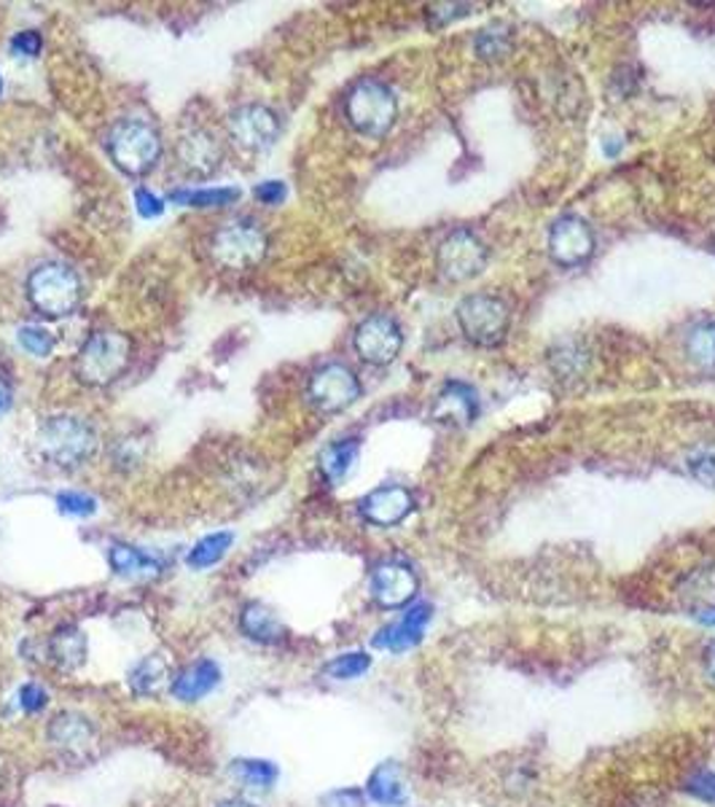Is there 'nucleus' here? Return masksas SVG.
I'll use <instances>...</instances> for the list:
<instances>
[{
  "instance_id": "obj_21",
  "label": "nucleus",
  "mask_w": 715,
  "mask_h": 807,
  "mask_svg": "<svg viewBox=\"0 0 715 807\" xmlns=\"http://www.w3.org/2000/svg\"><path fill=\"white\" fill-rule=\"evenodd\" d=\"M129 690L141 694V697H159V694L173 690V671H169V662L165 656H143L129 671Z\"/></svg>"
},
{
  "instance_id": "obj_13",
  "label": "nucleus",
  "mask_w": 715,
  "mask_h": 807,
  "mask_svg": "<svg viewBox=\"0 0 715 807\" xmlns=\"http://www.w3.org/2000/svg\"><path fill=\"white\" fill-rule=\"evenodd\" d=\"M594 235L579 216H562L549 229V256L560 267H581L592 259Z\"/></svg>"
},
{
  "instance_id": "obj_29",
  "label": "nucleus",
  "mask_w": 715,
  "mask_h": 807,
  "mask_svg": "<svg viewBox=\"0 0 715 807\" xmlns=\"http://www.w3.org/2000/svg\"><path fill=\"white\" fill-rule=\"evenodd\" d=\"M686 355L702 369L715 366V321L696 323V327L688 331Z\"/></svg>"
},
{
  "instance_id": "obj_38",
  "label": "nucleus",
  "mask_w": 715,
  "mask_h": 807,
  "mask_svg": "<svg viewBox=\"0 0 715 807\" xmlns=\"http://www.w3.org/2000/svg\"><path fill=\"white\" fill-rule=\"evenodd\" d=\"M253 197L263 205H280L282 199L288 197V189L286 184H280V180H263V184L253 189Z\"/></svg>"
},
{
  "instance_id": "obj_42",
  "label": "nucleus",
  "mask_w": 715,
  "mask_h": 807,
  "mask_svg": "<svg viewBox=\"0 0 715 807\" xmlns=\"http://www.w3.org/2000/svg\"><path fill=\"white\" fill-rule=\"evenodd\" d=\"M6 788H9V765H6L3 756H0V797H3Z\"/></svg>"
},
{
  "instance_id": "obj_16",
  "label": "nucleus",
  "mask_w": 715,
  "mask_h": 807,
  "mask_svg": "<svg viewBox=\"0 0 715 807\" xmlns=\"http://www.w3.org/2000/svg\"><path fill=\"white\" fill-rule=\"evenodd\" d=\"M414 498L406 487L401 485H385L376 487L361 500V515L366 523L380 525V528H393V525L404 523L412 515Z\"/></svg>"
},
{
  "instance_id": "obj_23",
  "label": "nucleus",
  "mask_w": 715,
  "mask_h": 807,
  "mask_svg": "<svg viewBox=\"0 0 715 807\" xmlns=\"http://www.w3.org/2000/svg\"><path fill=\"white\" fill-rule=\"evenodd\" d=\"M49 654L62 671H75L86 662V635L75 624H62L49 638Z\"/></svg>"
},
{
  "instance_id": "obj_27",
  "label": "nucleus",
  "mask_w": 715,
  "mask_h": 807,
  "mask_svg": "<svg viewBox=\"0 0 715 807\" xmlns=\"http://www.w3.org/2000/svg\"><path fill=\"white\" fill-rule=\"evenodd\" d=\"M231 778L240 780L245 788H259V792H267V788L274 786L278 780V767L267 759H237L231 762L229 767Z\"/></svg>"
},
{
  "instance_id": "obj_33",
  "label": "nucleus",
  "mask_w": 715,
  "mask_h": 807,
  "mask_svg": "<svg viewBox=\"0 0 715 807\" xmlns=\"http://www.w3.org/2000/svg\"><path fill=\"white\" fill-rule=\"evenodd\" d=\"M56 506H60L62 515H73V517H92L97 511V498L86 496V493H60L56 496Z\"/></svg>"
},
{
  "instance_id": "obj_8",
  "label": "nucleus",
  "mask_w": 715,
  "mask_h": 807,
  "mask_svg": "<svg viewBox=\"0 0 715 807\" xmlns=\"http://www.w3.org/2000/svg\"><path fill=\"white\" fill-rule=\"evenodd\" d=\"M489 250L479 235L470 229L449 231L436 250V265L444 280L449 283H466L487 267Z\"/></svg>"
},
{
  "instance_id": "obj_32",
  "label": "nucleus",
  "mask_w": 715,
  "mask_h": 807,
  "mask_svg": "<svg viewBox=\"0 0 715 807\" xmlns=\"http://www.w3.org/2000/svg\"><path fill=\"white\" fill-rule=\"evenodd\" d=\"M508 49H511V39H508V33H504L500 28H487L485 33L476 39V52H479L485 60L504 58Z\"/></svg>"
},
{
  "instance_id": "obj_37",
  "label": "nucleus",
  "mask_w": 715,
  "mask_h": 807,
  "mask_svg": "<svg viewBox=\"0 0 715 807\" xmlns=\"http://www.w3.org/2000/svg\"><path fill=\"white\" fill-rule=\"evenodd\" d=\"M46 703H49V694L41 684H24L22 690H19V705H22L28 713L41 711Z\"/></svg>"
},
{
  "instance_id": "obj_11",
  "label": "nucleus",
  "mask_w": 715,
  "mask_h": 807,
  "mask_svg": "<svg viewBox=\"0 0 715 807\" xmlns=\"http://www.w3.org/2000/svg\"><path fill=\"white\" fill-rule=\"evenodd\" d=\"M353 345L361 361L372 366H387L398 359L401 348H404V334L391 315H369L355 329Z\"/></svg>"
},
{
  "instance_id": "obj_3",
  "label": "nucleus",
  "mask_w": 715,
  "mask_h": 807,
  "mask_svg": "<svg viewBox=\"0 0 715 807\" xmlns=\"http://www.w3.org/2000/svg\"><path fill=\"white\" fill-rule=\"evenodd\" d=\"M344 116L357 135L385 137L398 116V103L391 86L376 79H363L348 92Z\"/></svg>"
},
{
  "instance_id": "obj_12",
  "label": "nucleus",
  "mask_w": 715,
  "mask_h": 807,
  "mask_svg": "<svg viewBox=\"0 0 715 807\" xmlns=\"http://www.w3.org/2000/svg\"><path fill=\"white\" fill-rule=\"evenodd\" d=\"M229 135L235 137L237 146L248 148V152H267L280 135V122L272 108L261 103H248L235 108L226 118Z\"/></svg>"
},
{
  "instance_id": "obj_22",
  "label": "nucleus",
  "mask_w": 715,
  "mask_h": 807,
  "mask_svg": "<svg viewBox=\"0 0 715 807\" xmlns=\"http://www.w3.org/2000/svg\"><path fill=\"white\" fill-rule=\"evenodd\" d=\"M108 562L113 573L122 579H154L159 577L162 566L143 549L129 547V544H113L108 549Z\"/></svg>"
},
{
  "instance_id": "obj_2",
  "label": "nucleus",
  "mask_w": 715,
  "mask_h": 807,
  "mask_svg": "<svg viewBox=\"0 0 715 807\" xmlns=\"http://www.w3.org/2000/svg\"><path fill=\"white\" fill-rule=\"evenodd\" d=\"M132 340L116 329H100L90 334L75 355V374L81 383L92 387H105L116 383L129 366Z\"/></svg>"
},
{
  "instance_id": "obj_28",
  "label": "nucleus",
  "mask_w": 715,
  "mask_h": 807,
  "mask_svg": "<svg viewBox=\"0 0 715 807\" xmlns=\"http://www.w3.org/2000/svg\"><path fill=\"white\" fill-rule=\"evenodd\" d=\"M231 541H235V536H231L229 530L199 538V541L191 547V552H188V566L197 568V571L216 566V562H221L224 555L229 552Z\"/></svg>"
},
{
  "instance_id": "obj_36",
  "label": "nucleus",
  "mask_w": 715,
  "mask_h": 807,
  "mask_svg": "<svg viewBox=\"0 0 715 807\" xmlns=\"http://www.w3.org/2000/svg\"><path fill=\"white\" fill-rule=\"evenodd\" d=\"M41 35L35 33V30H22V33H17L14 39H11V49H14L17 54H22V58H38L41 54Z\"/></svg>"
},
{
  "instance_id": "obj_10",
  "label": "nucleus",
  "mask_w": 715,
  "mask_h": 807,
  "mask_svg": "<svg viewBox=\"0 0 715 807\" xmlns=\"http://www.w3.org/2000/svg\"><path fill=\"white\" fill-rule=\"evenodd\" d=\"M49 743L60 756L71 762H90L94 754H97V730L84 713L75 711H62L56 713L46 730Z\"/></svg>"
},
{
  "instance_id": "obj_45",
  "label": "nucleus",
  "mask_w": 715,
  "mask_h": 807,
  "mask_svg": "<svg viewBox=\"0 0 715 807\" xmlns=\"http://www.w3.org/2000/svg\"><path fill=\"white\" fill-rule=\"evenodd\" d=\"M0 90H3V81H0Z\"/></svg>"
},
{
  "instance_id": "obj_19",
  "label": "nucleus",
  "mask_w": 715,
  "mask_h": 807,
  "mask_svg": "<svg viewBox=\"0 0 715 807\" xmlns=\"http://www.w3.org/2000/svg\"><path fill=\"white\" fill-rule=\"evenodd\" d=\"M366 794L374 805L404 807L406 799H410V788H406L404 769H401L398 762H382V765L369 775Z\"/></svg>"
},
{
  "instance_id": "obj_30",
  "label": "nucleus",
  "mask_w": 715,
  "mask_h": 807,
  "mask_svg": "<svg viewBox=\"0 0 715 807\" xmlns=\"http://www.w3.org/2000/svg\"><path fill=\"white\" fill-rule=\"evenodd\" d=\"M372 668V656L363 654V652H350V654H339L334 660L325 665V673L336 681H353L357 675H363Z\"/></svg>"
},
{
  "instance_id": "obj_17",
  "label": "nucleus",
  "mask_w": 715,
  "mask_h": 807,
  "mask_svg": "<svg viewBox=\"0 0 715 807\" xmlns=\"http://www.w3.org/2000/svg\"><path fill=\"white\" fill-rule=\"evenodd\" d=\"M431 614H433L431 603H414L412 609L398 619V622L387 624V628H382L380 633H376L374 646L385 649V652H393V654L417 646V643L423 641L425 628H428Z\"/></svg>"
},
{
  "instance_id": "obj_6",
  "label": "nucleus",
  "mask_w": 715,
  "mask_h": 807,
  "mask_svg": "<svg viewBox=\"0 0 715 807\" xmlns=\"http://www.w3.org/2000/svg\"><path fill=\"white\" fill-rule=\"evenodd\" d=\"M269 240L253 221H231L210 237V256L224 269H253L267 256Z\"/></svg>"
},
{
  "instance_id": "obj_4",
  "label": "nucleus",
  "mask_w": 715,
  "mask_h": 807,
  "mask_svg": "<svg viewBox=\"0 0 715 807\" xmlns=\"http://www.w3.org/2000/svg\"><path fill=\"white\" fill-rule=\"evenodd\" d=\"M108 146L111 162L122 173L135 175H148L156 167V162L162 159V137L151 127L148 122H141V118H124L116 127L108 133Z\"/></svg>"
},
{
  "instance_id": "obj_34",
  "label": "nucleus",
  "mask_w": 715,
  "mask_h": 807,
  "mask_svg": "<svg viewBox=\"0 0 715 807\" xmlns=\"http://www.w3.org/2000/svg\"><path fill=\"white\" fill-rule=\"evenodd\" d=\"M688 472L694 474L702 485L715 487V453H700L688 461Z\"/></svg>"
},
{
  "instance_id": "obj_7",
  "label": "nucleus",
  "mask_w": 715,
  "mask_h": 807,
  "mask_svg": "<svg viewBox=\"0 0 715 807\" xmlns=\"http://www.w3.org/2000/svg\"><path fill=\"white\" fill-rule=\"evenodd\" d=\"M457 323L468 342L479 348H495L506 340L511 315L498 297L474 293L457 304Z\"/></svg>"
},
{
  "instance_id": "obj_25",
  "label": "nucleus",
  "mask_w": 715,
  "mask_h": 807,
  "mask_svg": "<svg viewBox=\"0 0 715 807\" xmlns=\"http://www.w3.org/2000/svg\"><path fill=\"white\" fill-rule=\"evenodd\" d=\"M240 199V189L235 186H216V189H175L169 194V203L184 205V208H229Z\"/></svg>"
},
{
  "instance_id": "obj_31",
  "label": "nucleus",
  "mask_w": 715,
  "mask_h": 807,
  "mask_svg": "<svg viewBox=\"0 0 715 807\" xmlns=\"http://www.w3.org/2000/svg\"><path fill=\"white\" fill-rule=\"evenodd\" d=\"M17 340H19V348H22L24 353L35 355V359H46V355L54 350L52 331H46L41 327H22L19 329Z\"/></svg>"
},
{
  "instance_id": "obj_35",
  "label": "nucleus",
  "mask_w": 715,
  "mask_h": 807,
  "mask_svg": "<svg viewBox=\"0 0 715 807\" xmlns=\"http://www.w3.org/2000/svg\"><path fill=\"white\" fill-rule=\"evenodd\" d=\"M686 788L702 803L715 805V773H696Z\"/></svg>"
},
{
  "instance_id": "obj_9",
  "label": "nucleus",
  "mask_w": 715,
  "mask_h": 807,
  "mask_svg": "<svg viewBox=\"0 0 715 807\" xmlns=\"http://www.w3.org/2000/svg\"><path fill=\"white\" fill-rule=\"evenodd\" d=\"M307 396L320 412H342L361 399V380L350 366L331 361L312 372Z\"/></svg>"
},
{
  "instance_id": "obj_40",
  "label": "nucleus",
  "mask_w": 715,
  "mask_h": 807,
  "mask_svg": "<svg viewBox=\"0 0 715 807\" xmlns=\"http://www.w3.org/2000/svg\"><path fill=\"white\" fill-rule=\"evenodd\" d=\"M11 402H14V391L6 383V377H0V417L11 410Z\"/></svg>"
},
{
  "instance_id": "obj_5",
  "label": "nucleus",
  "mask_w": 715,
  "mask_h": 807,
  "mask_svg": "<svg viewBox=\"0 0 715 807\" xmlns=\"http://www.w3.org/2000/svg\"><path fill=\"white\" fill-rule=\"evenodd\" d=\"M28 297L33 308L46 318H68L81 304L84 289L75 269L60 261H49L33 269L28 278Z\"/></svg>"
},
{
  "instance_id": "obj_43",
  "label": "nucleus",
  "mask_w": 715,
  "mask_h": 807,
  "mask_svg": "<svg viewBox=\"0 0 715 807\" xmlns=\"http://www.w3.org/2000/svg\"><path fill=\"white\" fill-rule=\"evenodd\" d=\"M696 619H700V622H705V624H715V609L700 611V614H696Z\"/></svg>"
},
{
  "instance_id": "obj_44",
  "label": "nucleus",
  "mask_w": 715,
  "mask_h": 807,
  "mask_svg": "<svg viewBox=\"0 0 715 807\" xmlns=\"http://www.w3.org/2000/svg\"><path fill=\"white\" fill-rule=\"evenodd\" d=\"M218 807H253V805L242 803V799H226V803H221Z\"/></svg>"
},
{
  "instance_id": "obj_39",
  "label": "nucleus",
  "mask_w": 715,
  "mask_h": 807,
  "mask_svg": "<svg viewBox=\"0 0 715 807\" xmlns=\"http://www.w3.org/2000/svg\"><path fill=\"white\" fill-rule=\"evenodd\" d=\"M135 205H137V213H141L143 218H156L165 213V203H162V199L148 189L135 192Z\"/></svg>"
},
{
  "instance_id": "obj_18",
  "label": "nucleus",
  "mask_w": 715,
  "mask_h": 807,
  "mask_svg": "<svg viewBox=\"0 0 715 807\" xmlns=\"http://www.w3.org/2000/svg\"><path fill=\"white\" fill-rule=\"evenodd\" d=\"M479 415V399H476L474 387L466 383H447L438 393L436 406H433V417L438 423L447 425H470Z\"/></svg>"
},
{
  "instance_id": "obj_24",
  "label": "nucleus",
  "mask_w": 715,
  "mask_h": 807,
  "mask_svg": "<svg viewBox=\"0 0 715 807\" xmlns=\"http://www.w3.org/2000/svg\"><path fill=\"white\" fill-rule=\"evenodd\" d=\"M240 628L250 641L259 643H278L286 635V628L269 606L263 603H248L240 614Z\"/></svg>"
},
{
  "instance_id": "obj_20",
  "label": "nucleus",
  "mask_w": 715,
  "mask_h": 807,
  "mask_svg": "<svg viewBox=\"0 0 715 807\" xmlns=\"http://www.w3.org/2000/svg\"><path fill=\"white\" fill-rule=\"evenodd\" d=\"M218 681H221V668L213 660H197L175 675L169 692L178 700H184V703H197L205 694L216 690Z\"/></svg>"
},
{
  "instance_id": "obj_15",
  "label": "nucleus",
  "mask_w": 715,
  "mask_h": 807,
  "mask_svg": "<svg viewBox=\"0 0 715 807\" xmlns=\"http://www.w3.org/2000/svg\"><path fill=\"white\" fill-rule=\"evenodd\" d=\"M372 598L382 609H401L417 596V577L404 562H382L372 573Z\"/></svg>"
},
{
  "instance_id": "obj_41",
  "label": "nucleus",
  "mask_w": 715,
  "mask_h": 807,
  "mask_svg": "<svg viewBox=\"0 0 715 807\" xmlns=\"http://www.w3.org/2000/svg\"><path fill=\"white\" fill-rule=\"evenodd\" d=\"M705 675L711 684H715V643L713 646H707V652H705Z\"/></svg>"
},
{
  "instance_id": "obj_14",
  "label": "nucleus",
  "mask_w": 715,
  "mask_h": 807,
  "mask_svg": "<svg viewBox=\"0 0 715 807\" xmlns=\"http://www.w3.org/2000/svg\"><path fill=\"white\" fill-rule=\"evenodd\" d=\"M175 159H178L180 170L188 178H210L213 173H218V167L224 162V143L210 130L197 127L178 137Z\"/></svg>"
},
{
  "instance_id": "obj_26",
  "label": "nucleus",
  "mask_w": 715,
  "mask_h": 807,
  "mask_svg": "<svg viewBox=\"0 0 715 807\" xmlns=\"http://www.w3.org/2000/svg\"><path fill=\"white\" fill-rule=\"evenodd\" d=\"M355 461H357V439L334 442L320 453V472L325 474V479L342 482L350 474Z\"/></svg>"
},
{
  "instance_id": "obj_1",
  "label": "nucleus",
  "mask_w": 715,
  "mask_h": 807,
  "mask_svg": "<svg viewBox=\"0 0 715 807\" xmlns=\"http://www.w3.org/2000/svg\"><path fill=\"white\" fill-rule=\"evenodd\" d=\"M97 449V434L86 421L73 415L49 417L35 434V453L56 468L84 466Z\"/></svg>"
}]
</instances>
